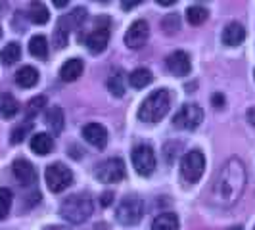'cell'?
<instances>
[{
    "label": "cell",
    "mask_w": 255,
    "mask_h": 230,
    "mask_svg": "<svg viewBox=\"0 0 255 230\" xmlns=\"http://www.w3.org/2000/svg\"><path fill=\"white\" fill-rule=\"evenodd\" d=\"M15 83L21 89H31L38 83V71L33 65H23L17 73H15Z\"/></svg>",
    "instance_id": "17"
},
{
    "label": "cell",
    "mask_w": 255,
    "mask_h": 230,
    "mask_svg": "<svg viewBox=\"0 0 255 230\" xmlns=\"http://www.w3.org/2000/svg\"><path fill=\"white\" fill-rule=\"evenodd\" d=\"M67 38H69V33L64 27V23L58 19V25H56V31H54V42L58 48H65L67 46Z\"/></svg>",
    "instance_id": "30"
},
{
    "label": "cell",
    "mask_w": 255,
    "mask_h": 230,
    "mask_svg": "<svg viewBox=\"0 0 255 230\" xmlns=\"http://www.w3.org/2000/svg\"><path fill=\"white\" fill-rule=\"evenodd\" d=\"M229 230H242V227H232V229H229Z\"/></svg>",
    "instance_id": "40"
},
{
    "label": "cell",
    "mask_w": 255,
    "mask_h": 230,
    "mask_svg": "<svg viewBox=\"0 0 255 230\" xmlns=\"http://www.w3.org/2000/svg\"><path fill=\"white\" fill-rule=\"evenodd\" d=\"M179 27H180V19L177 13H169L165 19L161 21V29L165 31L167 35H173L175 31H179Z\"/></svg>",
    "instance_id": "31"
},
{
    "label": "cell",
    "mask_w": 255,
    "mask_h": 230,
    "mask_svg": "<svg viewBox=\"0 0 255 230\" xmlns=\"http://www.w3.org/2000/svg\"><path fill=\"white\" fill-rule=\"evenodd\" d=\"M213 102H215L217 108H223V106H225V98H223L221 94H215V96H213Z\"/></svg>",
    "instance_id": "34"
},
{
    "label": "cell",
    "mask_w": 255,
    "mask_h": 230,
    "mask_svg": "<svg viewBox=\"0 0 255 230\" xmlns=\"http://www.w3.org/2000/svg\"><path fill=\"white\" fill-rule=\"evenodd\" d=\"M12 171L13 177L17 179V182L21 186H33L37 182V171L27 159H15L12 165Z\"/></svg>",
    "instance_id": "13"
},
{
    "label": "cell",
    "mask_w": 255,
    "mask_h": 230,
    "mask_svg": "<svg viewBox=\"0 0 255 230\" xmlns=\"http://www.w3.org/2000/svg\"><path fill=\"white\" fill-rule=\"evenodd\" d=\"M19 58H21V46L17 42H8L0 50V62L4 65H13L15 62H19Z\"/></svg>",
    "instance_id": "22"
},
{
    "label": "cell",
    "mask_w": 255,
    "mask_h": 230,
    "mask_svg": "<svg viewBox=\"0 0 255 230\" xmlns=\"http://www.w3.org/2000/svg\"><path fill=\"white\" fill-rule=\"evenodd\" d=\"M31 127H33V123H29V121H25L23 125H19V127H15L12 130V144H19V142H23V138H25V134L31 130Z\"/></svg>",
    "instance_id": "32"
},
{
    "label": "cell",
    "mask_w": 255,
    "mask_h": 230,
    "mask_svg": "<svg viewBox=\"0 0 255 230\" xmlns=\"http://www.w3.org/2000/svg\"><path fill=\"white\" fill-rule=\"evenodd\" d=\"M19 112V102L10 92H0V115L4 119H10Z\"/></svg>",
    "instance_id": "19"
},
{
    "label": "cell",
    "mask_w": 255,
    "mask_h": 230,
    "mask_svg": "<svg viewBox=\"0 0 255 230\" xmlns=\"http://www.w3.org/2000/svg\"><path fill=\"white\" fill-rule=\"evenodd\" d=\"M46 125H48L54 132H60V130L64 128V112H62V108L54 106V108L48 110V114H46Z\"/></svg>",
    "instance_id": "25"
},
{
    "label": "cell",
    "mask_w": 255,
    "mask_h": 230,
    "mask_svg": "<svg viewBox=\"0 0 255 230\" xmlns=\"http://www.w3.org/2000/svg\"><path fill=\"white\" fill-rule=\"evenodd\" d=\"M248 117H250V123H252V125H255V110H250Z\"/></svg>",
    "instance_id": "36"
},
{
    "label": "cell",
    "mask_w": 255,
    "mask_h": 230,
    "mask_svg": "<svg viewBox=\"0 0 255 230\" xmlns=\"http://www.w3.org/2000/svg\"><path fill=\"white\" fill-rule=\"evenodd\" d=\"M142 215H144V202L140 200V196H125L119 205H117V213L115 217L121 225L125 227H132L140 223Z\"/></svg>",
    "instance_id": "4"
},
{
    "label": "cell",
    "mask_w": 255,
    "mask_h": 230,
    "mask_svg": "<svg viewBox=\"0 0 255 230\" xmlns=\"http://www.w3.org/2000/svg\"><path fill=\"white\" fill-rule=\"evenodd\" d=\"M207 17H209V12L204 6H190L186 10V19H188L190 25H202Z\"/></svg>",
    "instance_id": "27"
},
{
    "label": "cell",
    "mask_w": 255,
    "mask_h": 230,
    "mask_svg": "<svg viewBox=\"0 0 255 230\" xmlns=\"http://www.w3.org/2000/svg\"><path fill=\"white\" fill-rule=\"evenodd\" d=\"M205 169V157L200 150H192V152H186L182 161H180V173L186 182H198L202 179Z\"/></svg>",
    "instance_id": "6"
},
{
    "label": "cell",
    "mask_w": 255,
    "mask_h": 230,
    "mask_svg": "<svg viewBox=\"0 0 255 230\" xmlns=\"http://www.w3.org/2000/svg\"><path fill=\"white\" fill-rule=\"evenodd\" d=\"M169 106H171V96H169V90L165 89H157L153 90L152 94L142 102L140 110H138V119L144 123H159L165 114L169 112Z\"/></svg>",
    "instance_id": "2"
},
{
    "label": "cell",
    "mask_w": 255,
    "mask_h": 230,
    "mask_svg": "<svg viewBox=\"0 0 255 230\" xmlns=\"http://www.w3.org/2000/svg\"><path fill=\"white\" fill-rule=\"evenodd\" d=\"M83 69H85L83 60H79V58H71V60H67V62L62 65V69H60V77H62V81H65V83H73V81H77L79 77L83 75Z\"/></svg>",
    "instance_id": "15"
},
{
    "label": "cell",
    "mask_w": 255,
    "mask_h": 230,
    "mask_svg": "<svg viewBox=\"0 0 255 230\" xmlns=\"http://www.w3.org/2000/svg\"><path fill=\"white\" fill-rule=\"evenodd\" d=\"M29 19H31L35 25H44V23H48V19H50L48 8H46L42 2H31V6H29Z\"/></svg>",
    "instance_id": "20"
},
{
    "label": "cell",
    "mask_w": 255,
    "mask_h": 230,
    "mask_svg": "<svg viewBox=\"0 0 255 230\" xmlns=\"http://www.w3.org/2000/svg\"><path fill=\"white\" fill-rule=\"evenodd\" d=\"M108 42H110V21H108V17H98L94 23V29L87 37V48L92 54H100L106 50Z\"/></svg>",
    "instance_id": "9"
},
{
    "label": "cell",
    "mask_w": 255,
    "mask_h": 230,
    "mask_svg": "<svg viewBox=\"0 0 255 230\" xmlns=\"http://www.w3.org/2000/svg\"><path fill=\"white\" fill-rule=\"evenodd\" d=\"M12 207V192L10 188H0V221L8 217Z\"/></svg>",
    "instance_id": "28"
},
{
    "label": "cell",
    "mask_w": 255,
    "mask_h": 230,
    "mask_svg": "<svg viewBox=\"0 0 255 230\" xmlns=\"http://www.w3.org/2000/svg\"><path fill=\"white\" fill-rule=\"evenodd\" d=\"M128 83H130V87H134V89H144V87H148L150 83H152V73L148 71V69H134L130 75H128Z\"/></svg>",
    "instance_id": "24"
},
{
    "label": "cell",
    "mask_w": 255,
    "mask_h": 230,
    "mask_svg": "<svg viewBox=\"0 0 255 230\" xmlns=\"http://www.w3.org/2000/svg\"><path fill=\"white\" fill-rule=\"evenodd\" d=\"M29 52L35 58L44 60L48 56V40H46V37L44 35H35V37L29 40Z\"/></svg>",
    "instance_id": "23"
},
{
    "label": "cell",
    "mask_w": 255,
    "mask_h": 230,
    "mask_svg": "<svg viewBox=\"0 0 255 230\" xmlns=\"http://www.w3.org/2000/svg\"><path fill=\"white\" fill-rule=\"evenodd\" d=\"M202 119H204V112L198 104H184L173 117V125L182 130H194L200 127Z\"/></svg>",
    "instance_id": "7"
},
{
    "label": "cell",
    "mask_w": 255,
    "mask_h": 230,
    "mask_svg": "<svg viewBox=\"0 0 255 230\" xmlns=\"http://www.w3.org/2000/svg\"><path fill=\"white\" fill-rule=\"evenodd\" d=\"M148 37H150V27H148V23L144 19H138V21H134L127 29V33H125V44H127L128 48L138 50V48H142L146 44Z\"/></svg>",
    "instance_id": "11"
},
{
    "label": "cell",
    "mask_w": 255,
    "mask_h": 230,
    "mask_svg": "<svg viewBox=\"0 0 255 230\" xmlns=\"http://www.w3.org/2000/svg\"><path fill=\"white\" fill-rule=\"evenodd\" d=\"M94 175L100 182H106V184L119 182L125 179V163L121 157H110V159L102 161L100 165H96Z\"/></svg>",
    "instance_id": "8"
},
{
    "label": "cell",
    "mask_w": 255,
    "mask_h": 230,
    "mask_svg": "<svg viewBox=\"0 0 255 230\" xmlns=\"http://www.w3.org/2000/svg\"><path fill=\"white\" fill-rule=\"evenodd\" d=\"M152 230H179V217L175 213H161L153 219Z\"/></svg>",
    "instance_id": "21"
},
{
    "label": "cell",
    "mask_w": 255,
    "mask_h": 230,
    "mask_svg": "<svg viewBox=\"0 0 255 230\" xmlns=\"http://www.w3.org/2000/svg\"><path fill=\"white\" fill-rule=\"evenodd\" d=\"M44 104H46V98H44V96H35L33 100H29V104H27V108H25L27 121H29V119H33L35 115L40 114V110L44 108Z\"/></svg>",
    "instance_id": "29"
},
{
    "label": "cell",
    "mask_w": 255,
    "mask_h": 230,
    "mask_svg": "<svg viewBox=\"0 0 255 230\" xmlns=\"http://www.w3.org/2000/svg\"><path fill=\"white\" fill-rule=\"evenodd\" d=\"M167 69L177 77H184L190 73L192 64H190V56L182 50H175L173 54L167 56Z\"/></svg>",
    "instance_id": "12"
},
{
    "label": "cell",
    "mask_w": 255,
    "mask_h": 230,
    "mask_svg": "<svg viewBox=\"0 0 255 230\" xmlns=\"http://www.w3.org/2000/svg\"><path fill=\"white\" fill-rule=\"evenodd\" d=\"M254 77H255V73H254Z\"/></svg>",
    "instance_id": "42"
},
{
    "label": "cell",
    "mask_w": 255,
    "mask_h": 230,
    "mask_svg": "<svg viewBox=\"0 0 255 230\" xmlns=\"http://www.w3.org/2000/svg\"><path fill=\"white\" fill-rule=\"evenodd\" d=\"M44 180H46L48 190L58 194V192H64L73 182V173L64 163H52L44 171Z\"/></svg>",
    "instance_id": "5"
},
{
    "label": "cell",
    "mask_w": 255,
    "mask_h": 230,
    "mask_svg": "<svg viewBox=\"0 0 255 230\" xmlns=\"http://www.w3.org/2000/svg\"><path fill=\"white\" fill-rule=\"evenodd\" d=\"M244 38H246V29L236 21L229 23L223 31V42L227 46H238L240 42H244Z\"/></svg>",
    "instance_id": "16"
},
{
    "label": "cell",
    "mask_w": 255,
    "mask_h": 230,
    "mask_svg": "<svg viewBox=\"0 0 255 230\" xmlns=\"http://www.w3.org/2000/svg\"><path fill=\"white\" fill-rule=\"evenodd\" d=\"M246 167L240 159H229L221 167L217 179L213 182L211 200L219 207H232L238 204L246 188Z\"/></svg>",
    "instance_id": "1"
},
{
    "label": "cell",
    "mask_w": 255,
    "mask_h": 230,
    "mask_svg": "<svg viewBox=\"0 0 255 230\" xmlns=\"http://www.w3.org/2000/svg\"><path fill=\"white\" fill-rule=\"evenodd\" d=\"M0 37H2V29H0Z\"/></svg>",
    "instance_id": "41"
},
{
    "label": "cell",
    "mask_w": 255,
    "mask_h": 230,
    "mask_svg": "<svg viewBox=\"0 0 255 230\" xmlns=\"http://www.w3.org/2000/svg\"><path fill=\"white\" fill-rule=\"evenodd\" d=\"M44 230H67L65 227H48V229H44Z\"/></svg>",
    "instance_id": "39"
},
{
    "label": "cell",
    "mask_w": 255,
    "mask_h": 230,
    "mask_svg": "<svg viewBox=\"0 0 255 230\" xmlns=\"http://www.w3.org/2000/svg\"><path fill=\"white\" fill-rule=\"evenodd\" d=\"M132 165L140 177H150L155 169V153L150 146L140 144L132 150Z\"/></svg>",
    "instance_id": "10"
},
{
    "label": "cell",
    "mask_w": 255,
    "mask_h": 230,
    "mask_svg": "<svg viewBox=\"0 0 255 230\" xmlns=\"http://www.w3.org/2000/svg\"><path fill=\"white\" fill-rule=\"evenodd\" d=\"M140 2H123V8L125 10H128V8H134V6H138Z\"/></svg>",
    "instance_id": "35"
},
{
    "label": "cell",
    "mask_w": 255,
    "mask_h": 230,
    "mask_svg": "<svg viewBox=\"0 0 255 230\" xmlns=\"http://www.w3.org/2000/svg\"><path fill=\"white\" fill-rule=\"evenodd\" d=\"M54 4H56L58 8H64V6H67V2H65V0H58V2H54Z\"/></svg>",
    "instance_id": "38"
},
{
    "label": "cell",
    "mask_w": 255,
    "mask_h": 230,
    "mask_svg": "<svg viewBox=\"0 0 255 230\" xmlns=\"http://www.w3.org/2000/svg\"><path fill=\"white\" fill-rule=\"evenodd\" d=\"M112 200H114V194H112V192H106V194H102V196H100V204H102L104 207L112 205Z\"/></svg>",
    "instance_id": "33"
},
{
    "label": "cell",
    "mask_w": 255,
    "mask_h": 230,
    "mask_svg": "<svg viewBox=\"0 0 255 230\" xmlns=\"http://www.w3.org/2000/svg\"><path fill=\"white\" fill-rule=\"evenodd\" d=\"M52 148H54V140L46 132H38L31 138V150L37 155H48L52 152Z\"/></svg>",
    "instance_id": "18"
},
{
    "label": "cell",
    "mask_w": 255,
    "mask_h": 230,
    "mask_svg": "<svg viewBox=\"0 0 255 230\" xmlns=\"http://www.w3.org/2000/svg\"><path fill=\"white\" fill-rule=\"evenodd\" d=\"M83 138L92 144L94 148H106V144H108V130L104 125L100 123H89V125H85L83 127Z\"/></svg>",
    "instance_id": "14"
},
{
    "label": "cell",
    "mask_w": 255,
    "mask_h": 230,
    "mask_svg": "<svg viewBox=\"0 0 255 230\" xmlns=\"http://www.w3.org/2000/svg\"><path fill=\"white\" fill-rule=\"evenodd\" d=\"M157 4H161V6H171V4H175L173 0H157Z\"/></svg>",
    "instance_id": "37"
},
{
    "label": "cell",
    "mask_w": 255,
    "mask_h": 230,
    "mask_svg": "<svg viewBox=\"0 0 255 230\" xmlns=\"http://www.w3.org/2000/svg\"><path fill=\"white\" fill-rule=\"evenodd\" d=\"M60 215L73 225H81L89 221L92 215V200L87 194H75L65 198L64 204L60 205Z\"/></svg>",
    "instance_id": "3"
},
{
    "label": "cell",
    "mask_w": 255,
    "mask_h": 230,
    "mask_svg": "<svg viewBox=\"0 0 255 230\" xmlns=\"http://www.w3.org/2000/svg\"><path fill=\"white\" fill-rule=\"evenodd\" d=\"M108 89L114 96H123L125 92V79H123V71H114L110 79H108Z\"/></svg>",
    "instance_id": "26"
}]
</instances>
